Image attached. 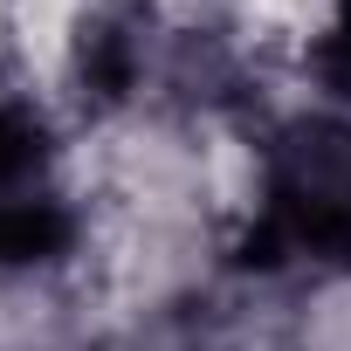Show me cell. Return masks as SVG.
Returning a JSON list of instances; mask_svg holds the SVG:
<instances>
[{
    "label": "cell",
    "mask_w": 351,
    "mask_h": 351,
    "mask_svg": "<svg viewBox=\"0 0 351 351\" xmlns=\"http://www.w3.org/2000/svg\"><path fill=\"white\" fill-rule=\"evenodd\" d=\"M62 234H69V207L42 131L0 110V262H49Z\"/></svg>",
    "instance_id": "cell-2"
},
{
    "label": "cell",
    "mask_w": 351,
    "mask_h": 351,
    "mask_svg": "<svg viewBox=\"0 0 351 351\" xmlns=\"http://www.w3.org/2000/svg\"><path fill=\"white\" fill-rule=\"evenodd\" d=\"M262 248L282 262L351 269V131L303 124L276 145L262 172Z\"/></svg>",
    "instance_id": "cell-1"
}]
</instances>
